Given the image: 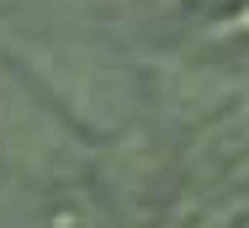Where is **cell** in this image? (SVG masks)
<instances>
[{
	"label": "cell",
	"instance_id": "6da1fadb",
	"mask_svg": "<svg viewBox=\"0 0 249 228\" xmlns=\"http://www.w3.org/2000/svg\"><path fill=\"white\" fill-rule=\"evenodd\" d=\"M16 58L27 64V80L37 95L96 138H111L117 128L133 122L138 112V80L127 64H117L106 48L80 43V38H32L16 43Z\"/></svg>",
	"mask_w": 249,
	"mask_h": 228
},
{
	"label": "cell",
	"instance_id": "7a4b0ae2",
	"mask_svg": "<svg viewBox=\"0 0 249 228\" xmlns=\"http://www.w3.org/2000/svg\"><path fill=\"white\" fill-rule=\"evenodd\" d=\"M244 223H249V106H239L191 143L164 228H244Z\"/></svg>",
	"mask_w": 249,
	"mask_h": 228
}]
</instances>
